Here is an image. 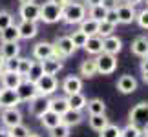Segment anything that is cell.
Wrapping results in <instances>:
<instances>
[{
  "label": "cell",
  "mask_w": 148,
  "mask_h": 137,
  "mask_svg": "<svg viewBox=\"0 0 148 137\" xmlns=\"http://www.w3.org/2000/svg\"><path fill=\"white\" fill-rule=\"evenodd\" d=\"M95 64H97V73H101V75H112L117 70V57L101 53L95 59Z\"/></svg>",
  "instance_id": "3957f363"
},
{
  "label": "cell",
  "mask_w": 148,
  "mask_h": 137,
  "mask_svg": "<svg viewBox=\"0 0 148 137\" xmlns=\"http://www.w3.org/2000/svg\"><path fill=\"white\" fill-rule=\"evenodd\" d=\"M37 88V93L42 95V97H49L53 95L57 88H59V82H57V77H51V75H42V79L35 84Z\"/></svg>",
  "instance_id": "5b68a950"
},
{
  "label": "cell",
  "mask_w": 148,
  "mask_h": 137,
  "mask_svg": "<svg viewBox=\"0 0 148 137\" xmlns=\"http://www.w3.org/2000/svg\"><path fill=\"white\" fill-rule=\"evenodd\" d=\"M81 75L84 79H92L97 75V64H95V59H88V60H82L81 62V68H79Z\"/></svg>",
  "instance_id": "4316f807"
},
{
  "label": "cell",
  "mask_w": 148,
  "mask_h": 137,
  "mask_svg": "<svg viewBox=\"0 0 148 137\" xmlns=\"http://www.w3.org/2000/svg\"><path fill=\"white\" fill-rule=\"evenodd\" d=\"M18 2H20V5H22V4H33L35 0H18Z\"/></svg>",
  "instance_id": "db71d44e"
},
{
  "label": "cell",
  "mask_w": 148,
  "mask_h": 137,
  "mask_svg": "<svg viewBox=\"0 0 148 137\" xmlns=\"http://www.w3.org/2000/svg\"><path fill=\"white\" fill-rule=\"evenodd\" d=\"M135 20H137V24L143 27V29H148V8L141 9L137 13V16H135Z\"/></svg>",
  "instance_id": "b9f144b4"
},
{
  "label": "cell",
  "mask_w": 148,
  "mask_h": 137,
  "mask_svg": "<svg viewBox=\"0 0 148 137\" xmlns=\"http://www.w3.org/2000/svg\"><path fill=\"white\" fill-rule=\"evenodd\" d=\"M0 82H2V88H5V90H16L22 82H24V79H22L18 73L4 71L2 77H0Z\"/></svg>",
  "instance_id": "ac0fdd59"
},
{
  "label": "cell",
  "mask_w": 148,
  "mask_h": 137,
  "mask_svg": "<svg viewBox=\"0 0 148 137\" xmlns=\"http://www.w3.org/2000/svg\"><path fill=\"white\" fill-rule=\"evenodd\" d=\"M143 81L148 84V71H146V73H143Z\"/></svg>",
  "instance_id": "11a10c76"
},
{
  "label": "cell",
  "mask_w": 148,
  "mask_h": 137,
  "mask_svg": "<svg viewBox=\"0 0 148 137\" xmlns=\"http://www.w3.org/2000/svg\"><path fill=\"white\" fill-rule=\"evenodd\" d=\"M40 20L46 24H55V22L62 20V5L44 2L40 5Z\"/></svg>",
  "instance_id": "7a4b0ae2"
},
{
  "label": "cell",
  "mask_w": 148,
  "mask_h": 137,
  "mask_svg": "<svg viewBox=\"0 0 148 137\" xmlns=\"http://www.w3.org/2000/svg\"><path fill=\"white\" fill-rule=\"evenodd\" d=\"M42 75H44L42 62H38V60H33V64H31V68H29V73L26 75V79H24V81L31 82V84H37V82L42 79Z\"/></svg>",
  "instance_id": "cb8c5ba5"
},
{
  "label": "cell",
  "mask_w": 148,
  "mask_h": 137,
  "mask_svg": "<svg viewBox=\"0 0 148 137\" xmlns=\"http://www.w3.org/2000/svg\"><path fill=\"white\" fill-rule=\"evenodd\" d=\"M31 64H33V60L26 59V57H20V62H18V75H20L22 79H26V75L29 73Z\"/></svg>",
  "instance_id": "74e56055"
},
{
  "label": "cell",
  "mask_w": 148,
  "mask_h": 137,
  "mask_svg": "<svg viewBox=\"0 0 148 137\" xmlns=\"http://www.w3.org/2000/svg\"><path fill=\"white\" fill-rule=\"evenodd\" d=\"M99 137H121V128L117 124H108L99 132Z\"/></svg>",
  "instance_id": "8d00e7d4"
},
{
  "label": "cell",
  "mask_w": 148,
  "mask_h": 137,
  "mask_svg": "<svg viewBox=\"0 0 148 137\" xmlns=\"http://www.w3.org/2000/svg\"><path fill=\"white\" fill-rule=\"evenodd\" d=\"M66 101L71 112H82V110H86V104H88V99L82 93H73L70 97H66Z\"/></svg>",
  "instance_id": "d6986e66"
},
{
  "label": "cell",
  "mask_w": 148,
  "mask_h": 137,
  "mask_svg": "<svg viewBox=\"0 0 148 137\" xmlns=\"http://www.w3.org/2000/svg\"><path fill=\"white\" fill-rule=\"evenodd\" d=\"M11 137H27L29 135V128L24 126V124H18V126H13L8 130Z\"/></svg>",
  "instance_id": "f35d334b"
},
{
  "label": "cell",
  "mask_w": 148,
  "mask_h": 137,
  "mask_svg": "<svg viewBox=\"0 0 148 137\" xmlns=\"http://www.w3.org/2000/svg\"><path fill=\"white\" fill-rule=\"evenodd\" d=\"M16 95H18L20 102H31V101L35 99V97H37L38 93H37L35 84H31V82L24 81V82H22L18 88H16Z\"/></svg>",
  "instance_id": "4fadbf2b"
},
{
  "label": "cell",
  "mask_w": 148,
  "mask_h": 137,
  "mask_svg": "<svg viewBox=\"0 0 148 137\" xmlns=\"http://www.w3.org/2000/svg\"><path fill=\"white\" fill-rule=\"evenodd\" d=\"M16 29H18L20 38H26V40H29V38L37 37V33H38V26H37V22H26V20H20V24H16Z\"/></svg>",
  "instance_id": "e0dca14e"
},
{
  "label": "cell",
  "mask_w": 148,
  "mask_h": 137,
  "mask_svg": "<svg viewBox=\"0 0 148 137\" xmlns=\"http://www.w3.org/2000/svg\"><path fill=\"white\" fill-rule=\"evenodd\" d=\"M132 53L141 57V59L148 57V37L141 35L137 38H134V42H132Z\"/></svg>",
  "instance_id": "ffe728a7"
},
{
  "label": "cell",
  "mask_w": 148,
  "mask_h": 137,
  "mask_svg": "<svg viewBox=\"0 0 148 137\" xmlns=\"http://www.w3.org/2000/svg\"><path fill=\"white\" fill-rule=\"evenodd\" d=\"M86 110H88V115H102L106 112V104L102 99H90L86 104Z\"/></svg>",
  "instance_id": "f1b7e54d"
},
{
  "label": "cell",
  "mask_w": 148,
  "mask_h": 137,
  "mask_svg": "<svg viewBox=\"0 0 148 137\" xmlns=\"http://www.w3.org/2000/svg\"><path fill=\"white\" fill-rule=\"evenodd\" d=\"M117 90L121 91V93H124V95L134 93V91L137 90V81H135V77H132V75H121L117 79Z\"/></svg>",
  "instance_id": "2e32d148"
},
{
  "label": "cell",
  "mask_w": 148,
  "mask_h": 137,
  "mask_svg": "<svg viewBox=\"0 0 148 137\" xmlns=\"http://www.w3.org/2000/svg\"><path fill=\"white\" fill-rule=\"evenodd\" d=\"M42 70H44V75H51V77H55L57 73L62 70V60L49 57V59L42 60Z\"/></svg>",
  "instance_id": "603a6c76"
},
{
  "label": "cell",
  "mask_w": 148,
  "mask_h": 137,
  "mask_svg": "<svg viewBox=\"0 0 148 137\" xmlns=\"http://www.w3.org/2000/svg\"><path fill=\"white\" fill-rule=\"evenodd\" d=\"M115 13H117V18H119V24H132L135 20V8L134 5H128L124 2H119V5L115 8Z\"/></svg>",
  "instance_id": "9c48e42d"
},
{
  "label": "cell",
  "mask_w": 148,
  "mask_h": 137,
  "mask_svg": "<svg viewBox=\"0 0 148 137\" xmlns=\"http://www.w3.org/2000/svg\"><path fill=\"white\" fill-rule=\"evenodd\" d=\"M106 13H108V11L102 8L101 4H99V5H93V8L88 9V16H90L92 20H95V22H102V20L106 18Z\"/></svg>",
  "instance_id": "836d02e7"
},
{
  "label": "cell",
  "mask_w": 148,
  "mask_h": 137,
  "mask_svg": "<svg viewBox=\"0 0 148 137\" xmlns=\"http://www.w3.org/2000/svg\"><path fill=\"white\" fill-rule=\"evenodd\" d=\"M70 38H71L73 46H75V49H79V48H84V44L88 40V35H84L81 29H77V31H73L70 35Z\"/></svg>",
  "instance_id": "e575fe53"
},
{
  "label": "cell",
  "mask_w": 148,
  "mask_h": 137,
  "mask_svg": "<svg viewBox=\"0 0 148 137\" xmlns=\"http://www.w3.org/2000/svg\"><path fill=\"white\" fill-rule=\"evenodd\" d=\"M49 137H70V128L66 126V124H59L57 128H53L49 132Z\"/></svg>",
  "instance_id": "ab89813d"
},
{
  "label": "cell",
  "mask_w": 148,
  "mask_h": 137,
  "mask_svg": "<svg viewBox=\"0 0 148 137\" xmlns=\"http://www.w3.org/2000/svg\"><path fill=\"white\" fill-rule=\"evenodd\" d=\"M18 40H20V35H18V29H16L15 24L0 31V42L2 44H5V42H18Z\"/></svg>",
  "instance_id": "83f0119b"
},
{
  "label": "cell",
  "mask_w": 148,
  "mask_h": 137,
  "mask_svg": "<svg viewBox=\"0 0 148 137\" xmlns=\"http://www.w3.org/2000/svg\"><path fill=\"white\" fill-rule=\"evenodd\" d=\"M18 15L26 22H38L40 20V5L38 4H22L18 9Z\"/></svg>",
  "instance_id": "52a82bcc"
},
{
  "label": "cell",
  "mask_w": 148,
  "mask_h": 137,
  "mask_svg": "<svg viewBox=\"0 0 148 137\" xmlns=\"http://www.w3.org/2000/svg\"><path fill=\"white\" fill-rule=\"evenodd\" d=\"M104 20L108 22V24H112V26H117L119 24V18H117V13H115V11H108Z\"/></svg>",
  "instance_id": "f6af8a7d"
},
{
  "label": "cell",
  "mask_w": 148,
  "mask_h": 137,
  "mask_svg": "<svg viewBox=\"0 0 148 137\" xmlns=\"http://www.w3.org/2000/svg\"><path fill=\"white\" fill-rule=\"evenodd\" d=\"M115 27H117V26H112V24H108L106 20H102V22H99V33H97V35H99L101 38H108V37L113 35Z\"/></svg>",
  "instance_id": "d590c367"
},
{
  "label": "cell",
  "mask_w": 148,
  "mask_h": 137,
  "mask_svg": "<svg viewBox=\"0 0 148 137\" xmlns=\"http://www.w3.org/2000/svg\"><path fill=\"white\" fill-rule=\"evenodd\" d=\"M121 49H123V40L119 37L112 35V37H108V38H102V53L117 57V53Z\"/></svg>",
  "instance_id": "9a60e30c"
},
{
  "label": "cell",
  "mask_w": 148,
  "mask_h": 137,
  "mask_svg": "<svg viewBox=\"0 0 148 137\" xmlns=\"http://www.w3.org/2000/svg\"><path fill=\"white\" fill-rule=\"evenodd\" d=\"M88 124H90V128H92V130L101 132L102 128H106L108 124H110V121H108L106 113H102V115H90L88 117Z\"/></svg>",
  "instance_id": "f546056e"
},
{
  "label": "cell",
  "mask_w": 148,
  "mask_h": 137,
  "mask_svg": "<svg viewBox=\"0 0 148 137\" xmlns=\"http://www.w3.org/2000/svg\"><path fill=\"white\" fill-rule=\"evenodd\" d=\"M121 137H143V130L137 124L128 123L124 128H121Z\"/></svg>",
  "instance_id": "d6a6232c"
},
{
  "label": "cell",
  "mask_w": 148,
  "mask_h": 137,
  "mask_svg": "<svg viewBox=\"0 0 148 137\" xmlns=\"http://www.w3.org/2000/svg\"><path fill=\"white\" fill-rule=\"evenodd\" d=\"M79 29L88 37H95L99 33V22H95L92 18H84L81 24H79Z\"/></svg>",
  "instance_id": "4dcf8cb0"
},
{
  "label": "cell",
  "mask_w": 148,
  "mask_h": 137,
  "mask_svg": "<svg viewBox=\"0 0 148 137\" xmlns=\"http://www.w3.org/2000/svg\"><path fill=\"white\" fill-rule=\"evenodd\" d=\"M53 46L62 53V57H64V59L71 57V55L77 51L75 46H73V42H71V38H70V35H66V37H57V40L53 42Z\"/></svg>",
  "instance_id": "5bb4252c"
},
{
  "label": "cell",
  "mask_w": 148,
  "mask_h": 137,
  "mask_svg": "<svg viewBox=\"0 0 148 137\" xmlns=\"http://www.w3.org/2000/svg\"><path fill=\"white\" fill-rule=\"evenodd\" d=\"M82 119H84L82 112H71V110H70L68 113H64V115L60 117V123L66 124L68 128H71V126H77V124H81Z\"/></svg>",
  "instance_id": "484cf974"
},
{
  "label": "cell",
  "mask_w": 148,
  "mask_h": 137,
  "mask_svg": "<svg viewBox=\"0 0 148 137\" xmlns=\"http://www.w3.org/2000/svg\"><path fill=\"white\" fill-rule=\"evenodd\" d=\"M2 73H4V70H0V77H2Z\"/></svg>",
  "instance_id": "6f0895ef"
},
{
  "label": "cell",
  "mask_w": 148,
  "mask_h": 137,
  "mask_svg": "<svg viewBox=\"0 0 148 137\" xmlns=\"http://www.w3.org/2000/svg\"><path fill=\"white\" fill-rule=\"evenodd\" d=\"M49 102H51L49 97L37 95L35 99L29 102V112H31V115H35V117L40 119L44 113H48V112H49Z\"/></svg>",
  "instance_id": "8992f818"
},
{
  "label": "cell",
  "mask_w": 148,
  "mask_h": 137,
  "mask_svg": "<svg viewBox=\"0 0 148 137\" xmlns=\"http://www.w3.org/2000/svg\"><path fill=\"white\" fill-rule=\"evenodd\" d=\"M49 112L57 113L59 117H62L64 113L70 112V106H68L66 97H55V99H51V102H49Z\"/></svg>",
  "instance_id": "7402d4cb"
},
{
  "label": "cell",
  "mask_w": 148,
  "mask_h": 137,
  "mask_svg": "<svg viewBox=\"0 0 148 137\" xmlns=\"http://www.w3.org/2000/svg\"><path fill=\"white\" fill-rule=\"evenodd\" d=\"M84 2H86V5L88 8H93V5H99L102 0H84Z\"/></svg>",
  "instance_id": "c3c4849f"
},
{
  "label": "cell",
  "mask_w": 148,
  "mask_h": 137,
  "mask_svg": "<svg viewBox=\"0 0 148 137\" xmlns=\"http://www.w3.org/2000/svg\"><path fill=\"white\" fill-rule=\"evenodd\" d=\"M0 55L4 57V60L16 59V57L20 55V46H18V42H5V44H0Z\"/></svg>",
  "instance_id": "44dd1931"
},
{
  "label": "cell",
  "mask_w": 148,
  "mask_h": 137,
  "mask_svg": "<svg viewBox=\"0 0 148 137\" xmlns=\"http://www.w3.org/2000/svg\"><path fill=\"white\" fill-rule=\"evenodd\" d=\"M146 8H148V0H146Z\"/></svg>",
  "instance_id": "680465c9"
},
{
  "label": "cell",
  "mask_w": 148,
  "mask_h": 137,
  "mask_svg": "<svg viewBox=\"0 0 148 137\" xmlns=\"http://www.w3.org/2000/svg\"><path fill=\"white\" fill-rule=\"evenodd\" d=\"M141 130H143V137H148V123H146V124H145V126L141 128Z\"/></svg>",
  "instance_id": "f907efd6"
},
{
  "label": "cell",
  "mask_w": 148,
  "mask_h": 137,
  "mask_svg": "<svg viewBox=\"0 0 148 137\" xmlns=\"http://www.w3.org/2000/svg\"><path fill=\"white\" fill-rule=\"evenodd\" d=\"M48 2H51V4H57V5H62V8H64L66 4H70L71 0H48Z\"/></svg>",
  "instance_id": "7dc6e473"
},
{
  "label": "cell",
  "mask_w": 148,
  "mask_h": 137,
  "mask_svg": "<svg viewBox=\"0 0 148 137\" xmlns=\"http://www.w3.org/2000/svg\"><path fill=\"white\" fill-rule=\"evenodd\" d=\"M119 2H121V0H102L101 5H102L106 11H115V8L119 5Z\"/></svg>",
  "instance_id": "ee69618b"
},
{
  "label": "cell",
  "mask_w": 148,
  "mask_h": 137,
  "mask_svg": "<svg viewBox=\"0 0 148 137\" xmlns=\"http://www.w3.org/2000/svg\"><path fill=\"white\" fill-rule=\"evenodd\" d=\"M4 64H5V60H4V57L0 55V70H4Z\"/></svg>",
  "instance_id": "f5cc1de1"
},
{
  "label": "cell",
  "mask_w": 148,
  "mask_h": 137,
  "mask_svg": "<svg viewBox=\"0 0 148 137\" xmlns=\"http://www.w3.org/2000/svg\"><path fill=\"white\" fill-rule=\"evenodd\" d=\"M121 2L128 4V5H134V8H135V5H137V4H141V2H143V0H121Z\"/></svg>",
  "instance_id": "681fc988"
},
{
  "label": "cell",
  "mask_w": 148,
  "mask_h": 137,
  "mask_svg": "<svg viewBox=\"0 0 148 137\" xmlns=\"http://www.w3.org/2000/svg\"><path fill=\"white\" fill-rule=\"evenodd\" d=\"M0 119H2L4 126L5 128H13V126H18V124H22V113L18 108H5V110H2V115H0Z\"/></svg>",
  "instance_id": "ba28073f"
},
{
  "label": "cell",
  "mask_w": 148,
  "mask_h": 137,
  "mask_svg": "<svg viewBox=\"0 0 148 137\" xmlns=\"http://www.w3.org/2000/svg\"><path fill=\"white\" fill-rule=\"evenodd\" d=\"M0 137H11L8 130H0Z\"/></svg>",
  "instance_id": "816d5d0a"
},
{
  "label": "cell",
  "mask_w": 148,
  "mask_h": 137,
  "mask_svg": "<svg viewBox=\"0 0 148 137\" xmlns=\"http://www.w3.org/2000/svg\"><path fill=\"white\" fill-rule=\"evenodd\" d=\"M84 51H88L90 55H101L102 53V38L99 35L88 37L86 44H84Z\"/></svg>",
  "instance_id": "d4e9b609"
},
{
  "label": "cell",
  "mask_w": 148,
  "mask_h": 137,
  "mask_svg": "<svg viewBox=\"0 0 148 137\" xmlns=\"http://www.w3.org/2000/svg\"><path fill=\"white\" fill-rule=\"evenodd\" d=\"M9 26H13V15L8 11H0V31Z\"/></svg>",
  "instance_id": "60d3db41"
},
{
  "label": "cell",
  "mask_w": 148,
  "mask_h": 137,
  "mask_svg": "<svg viewBox=\"0 0 148 137\" xmlns=\"http://www.w3.org/2000/svg\"><path fill=\"white\" fill-rule=\"evenodd\" d=\"M20 104V99L16 95V90H5L2 88L0 90V106L4 108H16Z\"/></svg>",
  "instance_id": "8fae6325"
},
{
  "label": "cell",
  "mask_w": 148,
  "mask_h": 137,
  "mask_svg": "<svg viewBox=\"0 0 148 137\" xmlns=\"http://www.w3.org/2000/svg\"><path fill=\"white\" fill-rule=\"evenodd\" d=\"M60 88L66 93V97H70L73 93H81V90H82V79L79 77V75H68L64 81H62Z\"/></svg>",
  "instance_id": "30bf717a"
},
{
  "label": "cell",
  "mask_w": 148,
  "mask_h": 137,
  "mask_svg": "<svg viewBox=\"0 0 148 137\" xmlns=\"http://www.w3.org/2000/svg\"><path fill=\"white\" fill-rule=\"evenodd\" d=\"M141 71H143V73L148 71V57H145V59L141 60Z\"/></svg>",
  "instance_id": "bcb514c9"
},
{
  "label": "cell",
  "mask_w": 148,
  "mask_h": 137,
  "mask_svg": "<svg viewBox=\"0 0 148 137\" xmlns=\"http://www.w3.org/2000/svg\"><path fill=\"white\" fill-rule=\"evenodd\" d=\"M86 18V4L82 2H70L62 8V20L66 24H81Z\"/></svg>",
  "instance_id": "6da1fadb"
},
{
  "label": "cell",
  "mask_w": 148,
  "mask_h": 137,
  "mask_svg": "<svg viewBox=\"0 0 148 137\" xmlns=\"http://www.w3.org/2000/svg\"><path fill=\"white\" fill-rule=\"evenodd\" d=\"M40 124L51 132L53 128H57L60 124V117L57 115V113H53V112H48V113H44V115L40 117Z\"/></svg>",
  "instance_id": "1f68e13d"
},
{
  "label": "cell",
  "mask_w": 148,
  "mask_h": 137,
  "mask_svg": "<svg viewBox=\"0 0 148 137\" xmlns=\"http://www.w3.org/2000/svg\"><path fill=\"white\" fill-rule=\"evenodd\" d=\"M33 57L38 60V62H42V60H46L49 59L51 55H53V44L51 42H46V40H42V42H37L35 46H33Z\"/></svg>",
  "instance_id": "7c38bea8"
},
{
  "label": "cell",
  "mask_w": 148,
  "mask_h": 137,
  "mask_svg": "<svg viewBox=\"0 0 148 137\" xmlns=\"http://www.w3.org/2000/svg\"><path fill=\"white\" fill-rule=\"evenodd\" d=\"M27 137H40V135H38V134H35V132H29V135H27Z\"/></svg>",
  "instance_id": "9f6ffc18"
},
{
  "label": "cell",
  "mask_w": 148,
  "mask_h": 137,
  "mask_svg": "<svg viewBox=\"0 0 148 137\" xmlns=\"http://www.w3.org/2000/svg\"><path fill=\"white\" fill-rule=\"evenodd\" d=\"M18 62H20V57H16V59H9V60H5V64H4V71L18 73Z\"/></svg>",
  "instance_id": "7bdbcfd3"
},
{
  "label": "cell",
  "mask_w": 148,
  "mask_h": 137,
  "mask_svg": "<svg viewBox=\"0 0 148 137\" xmlns=\"http://www.w3.org/2000/svg\"><path fill=\"white\" fill-rule=\"evenodd\" d=\"M128 121L137 126H145L148 123V101H143L139 104H135L128 113Z\"/></svg>",
  "instance_id": "277c9868"
}]
</instances>
